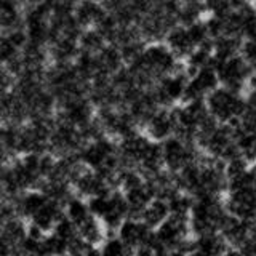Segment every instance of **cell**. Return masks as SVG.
<instances>
[{
  "mask_svg": "<svg viewBox=\"0 0 256 256\" xmlns=\"http://www.w3.org/2000/svg\"><path fill=\"white\" fill-rule=\"evenodd\" d=\"M248 165H250V164H248L242 156H238L236 158L229 160V162H226L224 174H226L228 181L232 180V178H237V176H240V174H244L248 170Z\"/></svg>",
  "mask_w": 256,
  "mask_h": 256,
  "instance_id": "obj_10",
  "label": "cell"
},
{
  "mask_svg": "<svg viewBox=\"0 0 256 256\" xmlns=\"http://www.w3.org/2000/svg\"><path fill=\"white\" fill-rule=\"evenodd\" d=\"M64 216L62 205L53 200H46V202L38 208L37 213L29 220L32 226L40 229L44 234H52V230L58 224V221Z\"/></svg>",
  "mask_w": 256,
  "mask_h": 256,
  "instance_id": "obj_5",
  "label": "cell"
},
{
  "mask_svg": "<svg viewBox=\"0 0 256 256\" xmlns=\"http://www.w3.org/2000/svg\"><path fill=\"white\" fill-rule=\"evenodd\" d=\"M77 236L88 245L100 246L102 240L106 238V230H104L101 221L90 214L84 222H80L77 226Z\"/></svg>",
  "mask_w": 256,
  "mask_h": 256,
  "instance_id": "obj_6",
  "label": "cell"
},
{
  "mask_svg": "<svg viewBox=\"0 0 256 256\" xmlns=\"http://www.w3.org/2000/svg\"><path fill=\"white\" fill-rule=\"evenodd\" d=\"M174 126L176 125L172 109L160 108L148 118V122L144 124V130H146V136L150 141L162 142L174 134Z\"/></svg>",
  "mask_w": 256,
  "mask_h": 256,
  "instance_id": "obj_3",
  "label": "cell"
},
{
  "mask_svg": "<svg viewBox=\"0 0 256 256\" xmlns=\"http://www.w3.org/2000/svg\"><path fill=\"white\" fill-rule=\"evenodd\" d=\"M62 212H64V216H66V218L74 224L76 228L90 216V210H88L86 200L78 197V196H74V194H72L66 202L62 204Z\"/></svg>",
  "mask_w": 256,
  "mask_h": 256,
  "instance_id": "obj_9",
  "label": "cell"
},
{
  "mask_svg": "<svg viewBox=\"0 0 256 256\" xmlns=\"http://www.w3.org/2000/svg\"><path fill=\"white\" fill-rule=\"evenodd\" d=\"M168 216H170V210H168V204L162 198H154L150 200V204L144 208L140 214V220L146 224L149 229L154 230L157 226H160Z\"/></svg>",
  "mask_w": 256,
  "mask_h": 256,
  "instance_id": "obj_7",
  "label": "cell"
},
{
  "mask_svg": "<svg viewBox=\"0 0 256 256\" xmlns=\"http://www.w3.org/2000/svg\"><path fill=\"white\" fill-rule=\"evenodd\" d=\"M196 238V250L200 256H222V253L228 250L226 240L221 237L220 232L214 234H205Z\"/></svg>",
  "mask_w": 256,
  "mask_h": 256,
  "instance_id": "obj_8",
  "label": "cell"
},
{
  "mask_svg": "<svg viewBox=\"0 0 256 256\" xmlns=\"http://www.w3.org/2000/svg\"><path fill=\"white\" fill-rule=\"evenodd\" d=\"M205 106L208 114L218 124H229L244 116L246 102L242 93H236L224 86H218L205 96Z\"/></svg>",
  "mask_w": 256,
  "mask_h": 256,
  "instance_id": "obj_1",
  "label": "cell"
},
{
  "mask_svg": "<svg viewBox=\"0 0 256 256\" xmlns=\"http://www.w3.org/2000/svg\"><path fill=\"white\" fill-rule=\"evenodd\" d=\"M213 69L218 76L220 86L228 88L230 92L242 93L248 85V80L253 76V69L250 68L242 56L236 54L229 60H224L213 64Z\"/></svg>",
  "mask_w": 256,
  "mask_h": 256,
  "instance_id": "obj_2",
  "label": "cell"
},
{
  "mask_svg": "<svg viewBox=\"0 0 256 256\" xmlns=\"http://www.w3.org/2000/svg\"><path fill=\"white\" fill-rule=\"evenodd\" d=\"M152 232L154 230L149 229L141 220L126 218L118 226L117 237L122 240L126 246H130L134 250V248H138V246H141L148 242L152 236Z\"/></svg>",
  "mask_w": 256,
  "mask_h": 256,
  "instance_id": "obj_4",
  "label": "cell"
}]
</instances>
